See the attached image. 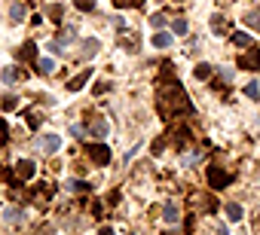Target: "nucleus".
<instances>
[{
	"label": "nucleus",
	"instance_id": "27",
	"mask_svg": "<svg viewBox=\"0 0 260 235\" xmlns=\"http://www.w3.org/2000/svg\"><path fill=\"white\" fill-rule=\"evenodd\" d=\"M150 25H153V28H162V25H165L162 13H153V16H150Z\"/></svg>",
	"mask_w": 260,
	"mask_h": 235
},
{
	"label": "nucleus",
	"instance_id": "19",
	"mask_svg": "<svg viewBox=\"0 0 260 235\" xmlns=\"http://www.w3.org/2000/svg\"><path fill=\"white\" fill-rule=\"evenodd\" d=\"M74 6L80 9V13H92V9H95V0H74Z\"/></svg>",
	"mask_w": 260,
	"mask_h": 235
},
{
	"label": "nucleus",
	"instance_id": "14",
	"mask_svg": "<svg viewBox=\"0 0 260 235\" xmlns=\"http://www.w3.org/2000/svg\"><path fill=\"white\" fill-rule=\"evenodd\" d=\"M227 217L236 223V220H242L245 217V211H242V205H236V201H230V205H227Z\"/></svg>",
	"mask_w": 260,
	"mask_h": 235
},
{
	"label": "nucleus",
	"instance_id": "18",
	"mask_svg": "<svg viewBox=\"0 0 260 235\" xmlns=\"http://www.w3.org/2000/svg\"><path fill=\"white\" fill-rule=\"evenodd\" d=\"M144 3V0H114V6H120V9H138Z\"/></svg>",
	"mask_w": 260,
	"mask_h": 235
},
{
	"label": "nucleus",
	"instance_id": "5",
	"mask_svg": "<svg viewBox=\"0 0 260 235\" xmlns=\"http://www.w3.org/2000/svg\"><path fill=\"white\" fill-rule=\"evenodd\" d=\"M34 55H37V43L34 40H25L19 49V61H34Z\"/></svg>",
	"mask_w": 260,
	"mask_h": 235
},
{
	"label": "nucleus",
	"instance_id": "29",
	"mask_svg": "<svg viewBox=\"0 0 260 235\" xmlns=\"http://www.w3.org/2000/svg\"><path fill=\"white\" fill-rule=\"evenodd\" d=\"M49 18H52V21H61V6H52V9H49Z\"/></svg>",
	"mask_w": 260,
	"mask_h": 235
},
{
	"label": "nucleus",
	"instance_id": "17",
	"mask_svg": "<svg viewBox=\"0 0 260 235\" xmlns=\"http://www.w3.org/2000/svg\"><path fill=\"white\" fill-rule=\"evenodd\" d=\"M233 43H236V46H239V49H248V46H251V37H248V34H233Z\"/></svg>",
	"mask_w": 260,
	"mask_h": 235
},
{
	"label": "nucleus",
	"instance_id": "33",
	"mask_svg": "<svg viewBox=\"0 0 260 235\" xmlns=\"http://www.w3.org/2000/svg\"><path fill=\"white\" fill-rule=\"evenodd\" d=\"M98 235H114V229H110V226H101V232Z\"/></svg>",
	"mask_w": 260,
	"mask_h": 235
},
{
	"label": "nucleus",
	"instance_id": "30",
	"mask_svg": "<svg viewBox=\"0 0 260 235\" xmlns=\"http://www.w3.org/2000/svg\"><path fill=\"white\" fill-rule=\"evenodd\" d=\"M162 147H165V141H162V138H156V141H153V153L160 156V153H162Z\"/></svg>",
	"mask_w": 260,
	"mask_h": 235
},
{
	"label": "nucleus",
	"instance_id": "13",
	"mask_svg": "<svg viewBox=\"0 0 260 235\" xmlns=\"http://www.w3.org/2000/svg\"><path fill=\"white\" fill-rule=\"evenodd\" d=\"M227 18H223V16H211V31L214 34H227Z\"/></svg>",
	"mask_w": 260,
	"mask_h": 235
},
{
	"label": "nucleus",
	"instance_id": "8",
	"mask_svg": "<svg viewBox=\"0 0 260 235\" xmlns=\"http://www.w3.org/2000/svg\"><path fill=\"white\" fill-rule=\"evenodd\" d=\"M16 174H19V181H28V177H34V162L21 159V162L16 165Z\"/></svg>",
	"mask_w": 260,
	"mask_h": 235
},
{
	"label": "nucleus",
	"instance_id": "11",
	"mask_svg": "<svg viewBox=\"0 0 260 235\" xmlns=\"http://www.w3.org/2000/svg\"><path fill=\"white\" fill-rule=\"evenodd\" d=\"M34 71H37V73H52L55 71V61L52 58H37V61H34Z\"/></svg>",
	"mask_w": 260,
	"mask_h": 235
},
{
	"label": "nucleus",
	"instance_id": "6",
	"mask_svg": "<svg viewBox=\"0 0 260 235\" xmlns=\"http://www.w3.org/2000/svg\"><path fill=\"white\" fill-rule=\"evenodd\" d=\"M59 147H61V138H55V134H43V138H40V150L55 153Z\"/></svg>",
	"mask_w": 260,
	"mask_h": 235
},
{
	"label": "nucleus",
	"instance_id": "4",
	"mask_svg": "<svg viewBox=\"0 0 260 235\" xmlns=\"http://www.w3.org/2000/svg\"><path fill=\"white\" fill-rule=\"evenodd\" d=\"M89 159H92L95 165H107L110 162V150L104 147V144H89Z\"/></svg>",
	"mask_w": 260,
	"mask_h": 235
},
{
	"label": "nucleus",
	"instance_id": "32",
	"mask_svg": "<svg viewBox=\"0 0 260 235\" xmlns=\"http://www.w3.org/2000/svg\"><path fill=\"white\" fill-rule=\"evenodd\" d=\"M107 89H110V83H98V86H95V95H101V92H107Z\"/></svg>",
	"mask_w": 260,
	"mask_h": 235
},
{
	"label": "nucleus",
	"instance_id": "9",
	"mask_svg": "<svg viewBox=\"0 0 260 235\" xmlns=\"http://www.w3.org/2000/svg\"><path fill=\"white\" fill-rule=\"evenodd\" d=\"M19 80H25V71H21V67H6L3 71V83H19Z\"/></svg>",
	"mask_w": 260,
	"mask_h": 235
},
{
	"label": "nucleus",
	"instance_id": "3",
	"mask_svg": "<svg viewBox=\"0 0 260 235\" xmlns=\"http://www.w3.org/2000/svg\"><path fill=\"white\" fill-rule=\"evenodd\" d=\"M236 64H239L242 71H260V49L251 46L245 55H239V61H236Z\"/></svg>",
	"mask_w": 260,
	"mask_h": 235
},
{
	"label": "nucleus",
	"instance_id": "21",
	"mask_svg": "<svg viewBox=\"0 0 260 235\" xmlns=\"http://www.w3.org/2000/svg\"><path fill=\"white\" fill-rule=\"evenodd\" d=\"M16 104H19V101H16V98H9V95L0 98V110H16Z\"/></svg>",
	"mask_w": 260,
	"mask_h": 235
},
{
	"label": "nucleus",
	"instance_id": "20",
	"mask_svg": "<svg viewBox=\"0 0 260 235\" xmlns=\"http://www.w3.org/2000/svg\"><path fill=\"white\" fill-rule=\"evenodd\" d=\"M172 31H175V34H187V31H190L187 18H175V21H172Z\"/></svg>",
	"mask_w": 260,
	"mask_h": 235
},
{
	"label": "nucleus",
	"instance_id": "15",
	"mask_svg": "<svg viewBox=\"0 0 260 235\" xmlns=\"http://www.w3.org/2000/svg\"><path fill=\"white\" fill-rule=\"evenodd\" d=\"M178 217H180L178 205H165V211H162V220H165V223H178Z\"/></svg>",
	"mask_w": 260,
	"mask_h": 235
},
{
	"label": "nucleus",
	"instance_id": "2",
	"mask_svg": "<svg viewBox=\"0 0 260 235\" xmlns=\"http://www.w3.org/2000/svg\"><path fill=\"white\" fill-rule=\"evenodd\" d=\"M205 181H208L211 189H227V186L233 183V174H230V171H223V168H218V165H208Z\"/></svg>",
	"mask_w": 260,
	"mask_h": 235
},
{
	"label": "nucleus",
	"instance_id": "22",
	"mask_svg": "<svg viewBox=\"0 0 260 235\" xmlns=\"http://www.w3.org/2000/svg\"><path fill=\"white\" fill-rule=\"evenodd\" d=\"M6 141H9V126L0 119V147H6Z\"/></svg>",
	"mask_w": 260,
	"mask_h": 235
},
{
	"label": "nucleus",
	"instance_id": "7",
	"mask_svg": "<svg viewBox=\"0 0 260 235\" xmlns=\"http://www.w3.org/2000/svg\"><path fill=\"white\" fill-rule=\"evenodd\" d=\"M89 80H92V71H83L80 76H74V80L67 83V89H71V92H80V89H83V86H86Z\"/></svg>",
	"mask_w": 260,
	"mask_h": 235
},
{
	"label": "nucleus",
	"instance_id": "10",
	"mask_svg": "<svg viewBox=\"0 0 260 235\" xmlns=\"http://www.w3.org/2000/svg\"><path fill=\"white\" fill-rule=\"evenodd\" d=\"M153 46L156 49H168V46H172V34H165V31L153 34Z\"/></svg>",
	"mask_w": 260,
	"mask_h": 235
},
{
	"label": "nucleus",
	"instance_id": "25",
	"mask_svg": "<svg viewBox=\"0 0 260 235\" xmlns=\"http://www.w3.org/2000/svg\"><path fill=\"white\" fill-rule=\"evenodd\" d=\"M193 73H196V80H205V76L211 73V67H208V64H199V67H196Z\"/></svg>",
	"mask_w": 260,
	"mask_h": 235
},
{
	"label": "nucleus",
	"instance_id": "16",
	"mask_svg": "<svg viewBox=\"0 0 260 235\" xmlns=\"http://www.w3.org/2000/svg\"><path fill=\"white\" fill-rule=\"evenodd\" d=\"M107 131H110V128H107L104 119H92V134H95V138H104Z\"/></svg>",
	"mask_w": 260,
	"mask_h": 235
},
{
	"label": "nucleus",
	"instance_id": "12",
	"mask_svg": "<svg viewBox=\"0 0 260 235\" xmlns=\"http://www.w3.org/2000/svg\"><path fill=\"white\" fill-rule=\"evenodd\" d=\"M25 16H28L25 3H13V6H9V18H13V21H25Z\"/></svg>",
	"mask_w": 260,
	"mask_h": 235
},
{
	"label": "nucleus",
	"instance_id": "31",
	"mask_svg": "<svg viewBox=\"0 0 260 235\" xmlns=\"http://www.w3.org/2000/svg\"><path fill=\"white\" fill-rule=\"evenodd\" d=\"M74 37H77V34H74V31H61V40H64V43H71Z\"/></svg>",
	"mask_w": 260,
	"mask_h": 235
},
{
	"label": "nucleus",
	"instance_id": "23",
	"mask_svg": "<svg viewBox=\"0 0 260 235\" xmlns=\"http://www.w3.org/2000/svg\"><path fill=\"white\" fill-rule=\"evenodd\" d=\"M245 95L257 101V98H260V86H257V83H248V86H245Z\"/></svg>",
	"mask_w": 260,
	"mask_h": 235
},
{
	"label": "nucleus",
	"instance_id": "1",
	"mask_svg": "<svg viewBox=\"0 0 260 235\" xmlns=\"http://www.w3.org/2000/svg\"><path fill=\"white\" fill-rule=\"evenodd\" d=\"M156 101H160V116L162 119H175L180 113H190L193 110V104H190V95L184 92V86L168 80L160 86V95H156Z\"/></svg>",
	"mask_w": 260,
	"mask_h": 235
},
{
	"label": "nucleus",
	"instance_id": "24",
	"mask_svg": "<svg viewBox=\"0 0 260 235\" xmlns=\"http://www.w3.org/2000/svg\"><path fill=\"white\" fill-rule=\"evenodd\" d=\"M98 46H101L98 40H83V52H86V55H89V52H98Z\"/></svg>",
	"mask_w": 260,
	"mask_h": 235
},
{
	"label": "nucleus",
	"instance_id": "28",
	"mask_svg": "<svg viewBox=\"0 0 260 235\" xmlns=\"http://www.w3.org/2000/svg\"><path fill=\"white\" fill-rule=\"evenodd\" d=\"M245 21H248L251 28H257V25H260V16H257V13H248V16H245Z\"/></svg>",
	"mask_w": 260,
	"mask_h": 235
},
{
	"label": "nucleus",
	"instance_id": "26",
	"mask_svg": "<svg viewBox=\"0 0 260 235\" xmlns=\"http://www.w3.org/2000/svg\"><path fill=\"white\" fill-rule=\"evenodd\" d=\"M6 220H9V223H19V220H21V211H19V208H9V211H6Z\"/></svg>",
	"mask_w": 260,
	"mask_h": 235
}]
</instances>
